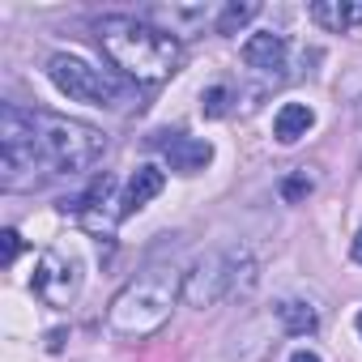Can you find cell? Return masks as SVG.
Segmentation results:
<instances>
[{
  "label": "cell",
  "mask_w": 362,
  "mask_h": 362,
  "mask_svg": "<svg viewBox=\"0 0 362 362\" xmlns=\"http://www.w3.org/2000/svg\"><path fill=\"white\" fill-rule=\"evenodd\" d=\"M35 153H39L43 170L77 175V170H90L107 153V132L94 124L69 119V115L35 111Z\"/></svg>",
  "instance_id": "cell-3"
},
{
  "label": "cell",
  "mask_w": 362,
  "mask_h": 362,
  "mask_svg": "<svg viewBox=\"0 0 362 362\" xmlns=\"http://www.w3.org/2000/svg\"><path fill=\"white\" fill-rule=\"evenodd\" d=\"M358 332H362V311H358Z\"/></svg>",
  "instance_id": "cell-21"
},
{
  "label": "cell",
  "mask_w": 362,
  "mask_h": 362,
  "mask_svg": "<svg viewBox=\"0 0 362 362\" xmlns=\"http://www.w3.org/2000/svg\"><path fill=\"white\" fill-rule=\"evenodd\" d=\"M354 107H358V119H362V94H358V98H354Z\"/></svg>",
  "instance_id": "cell-20"
},
{
  "label": "cell",
  "mask_w": 362,
  "mask_h": 362,
  "mask_svg": "<svg viewBox=\"0 0 362 362\" xmlns=\"http://www.w3.org/2000/svg\"><path fill=\"white\" fill-rule=\"evenodd\" d=\"M286 56H290V43L273 30H260L243 43V64L256 69V73H281L286 69Z\"/></svg>",
  "instance_id": "cell-8"
},
{
  "label": "cell",
  "mask_w": 362,
  "mask_h": 362,
  "mask_svg": "<svg viewBox=\"0 0 362 362\" xmlns=\"http://www.w3.org/2000/svg\"><path fill=\"white\" fill-rule=\"evenodd\" d=\"M239 277L252 281V256L243 247H214L184 273V303L209 311L239 286Z\"/></svg>",
  "instance_id": "cell-4"
},
{
  "label": "cell",
  "mask_w": 362,
  "mask_h": 362,
  "mask_svg": "<svg viewBox=\"0 0 362 362\" xmlns=\"http://www.w3.org/2000/svg\"><path fill=\"white\" fill-rule=\"evenodd\" d=\"M22 252V235L18 230H0V264H13Z\"/></svg>",
  "instance_id": "cell-17"
},
{
  "label": "cell",
  "mask_w": 362,
  "mask_h": 362,
  "mask_svg": "<svg viewBox=\"0 0 362 362\" xmlns=\"http://www.w3.org/2000/svg\"><path fill=\"white\" fill-rule=\"evenodd\" d=\"M98 47L124 77H132L141 86H158V81L175 77L179 64H184V43L170 30L145 22V18H124V13L98 22Z\"/></svg>",
  "instance_id": "cell-1"
},
{
  "label": "cell",
  "mask_w": 362,
  "mask_h": 362,
  "mask_svg": "<svg viewBox=\"0 0 362 362\" xmlns=\"http://www.w3.org/2000/svg\"><path fill=\"white\" fill-rule=\"evenodd\" d=\"M179 298H184V277H179L175 269H166V264H153V269L136 273L111 298L107 324L124 341H145V337H153L170 320V311H175Z\"/></svg>",
  "instance_id": "cell-2"
},
{
  "label": "cell",
  "mask_w": 362,
  "mask_h": 362,
  "mask_svg": "<svg viewBox=\"0 0 362 362\" xmlns=\"http://www.w3.org/2000/svg\"><path fill=\"white\" fill-rule=\"evenodd\" d=\"M30 290H35L47 307H69V303L77 298V290H81V264H77V256L47 247V252L39 256V264H35Z\"/></svg>",
  "instance_id": "cell-6"
},
{
  "label": "cell",
  "mask_w": 362,
  "mask_h": 362,
  "mask_svg": "<svg viewBox=\"0 0 362 362\" xmlns=\"http://www.w3.org/2000/svg\"><path fill=\"white\" fill-rule=\"evenodd\" d=\"M277 320H281V328H286L290 337H311V332L320 328V311H315L311 303H298V298L277 303Z\"/></svg>",
  "instance_id": "cell-12"
},
{
  "label": "cell",
  "mask_w": 362,
  "mask_h": 362,
  "mask_svg": "<svg viewBox=\"0 0 362 362\" xmlns=\"http://www.w3.org/2000/svg\"><path fill=\"white\" fill-rule=\"evenodd\" d=\"M311 124H315V111H311L307 103H286V107L277 111V119H273V136H277L281 145H294V141H303V136L311 132Z\"/></svg>",
  "instance_id": "cell-11"
},
{
  "label": "cell",
  "mask_w": 362,
  "mask_h": 362,
  "mask_svg": "<svg viewBox=\"0 0 362 362\" xmlns=\"http://www.w3.org/2000/svg\"><path fill=\"white\" fill-rule=\"evenodd\" d=\"M47 77L60 94H69L73 103H90V107H111L119 103V81L107 73V69H94L86 64L81 56H69V52H56L47 60Z\"/></svg>",
  "instance_id": "cell-5"
},
{
  "label": "cell",
  "mask_w": 362,
  "mask_h": 362,
  "mask_svg": "<svg viewBox=\"0 0 362 362\" xmlns=\"http://www.w3.org/2000/svg\"><path fill=\"white\" fill-rule=\"evenodd\" d=\"M201 111H205L209 119H222V115L230 111V90H226V86H209V90L201 94Z\"/></svg>",
  "instance_id": "cell-16"
},
{
  "label": "cell",
  "mask_w": 362,
  "mask_h": 362,
  "mask_svg": "<svg viewBox=\"0 0 362 362\" xmlns=\"http://www.w3.org/2000/svg\"><path fill=\"white\" fill-rule=\"evenodd\" d=\"M252 18H260V5L256 0H235V5H226L218 13V35H239Z\"/></svg>",
  "instance_id": "cell-13"
},
{
  "label": "cell",
  "mask_w": 362,
  "mask_h": 362,
  "mask_svg": "<svg viewBox=\"0 0 362 362\" xmlns=\"http://www.w3.org/2000/svg\"><path fill=\"white\" fill-rule=\"evenodd\" d=\"M354 260L362 264V230H358V239H354Z\"/></svg>",
  "instance_id": "cell-19"
},
{
  "label": "cell",
  "mask_w": 362,
  "mask_h": 362,
  "mask_svg": "<svg viewBox=\"0 0 362 362\" xmlns=\"http://www.w3.org/2000/svg\"><path fill=\"white\" fill-rule=\"evenodd\" d=\"M307 18L332 35H345V30L362 26V5H354V0H315L307 9Z\"/></svg>",
  "instance_id": "cell-10"
},
{
  "label": "cell",
  "mask_w": 362,
  "mask_h": 362,
  "mask_svg": "<svg viewBox=\"0 0 362 362\" xmlns=\"http://www.w3.org/2000/svg\"><path fill=\"white\" fill-rule=\"evenodd\" d=\"M158 149H162V158L175 175H197L214 162V145L201 141V136H188V132H162Z\"/></svg>",
  "instance_id": "cell-7"
},
{
  "label": "cell",
  "mask_w": 362,
  "mask_h": 362,
  "mask_svg": "<svg viewBox=\"0 0 362 362\" xmlns=\"http://www.w3.org/2000/svg\"><path fill=\"white\" fill-rule=\"evenodd\" d=\"M162 188H166V170H158V166H136V175L128 179V188H124V197H119V218H128V214H136L141 205H149Z\"/></svg>",
  "instance_id": "cell-9"
},
{
  "label": "cell",
  "mask_w": 362,
  "mask_h": 362,
  "mask_svg": "<svg viewBox=\"0 0 362 362\" xmlns=\"http://www.w3.org/2000/svg\"><path fill=\"white\" fill-rule=\"evenodd\" d=\"M311 192H315V170H311V166H298L294 175H286V179H281V197H286L290 205L307 201Z\"/></svg>",
  "instance_id": "cell-15"
},
{
  "label": "cell",
  "mask_w": 362,
  "mask_h": 362,
  "mask_svg": "<svg viewBox=\"0 0 362 362\" xmlns=\"http://www.w3.org/2000/svg\"><path fill=\"white\" fill-rule=\"evenodd\" d=\"M153 18H162V22L170 26V35H179L175 26H184V35H188L192 26H201V22H209V9H205V5H192V9H175V5H170V9H158ZM166 26H162V30H166Z\"/></svg>",
  "instance_id": "cell-14"
},
{
  "label": "cell",
  "mask_w": 362,
  "mask_h": 362,
  "mask_svg": "<svg viewBox=\"0 0 362 362\" xmlns=\"http://www.w3.org/2000/svg\"><path fill=\"white\" fill-rule=\"evenodd\" d=\"M290 362H320V354H311V349H298V354H290Z\"/></svg>",
  "instance_id": "cell-18"
}]
</instances>
